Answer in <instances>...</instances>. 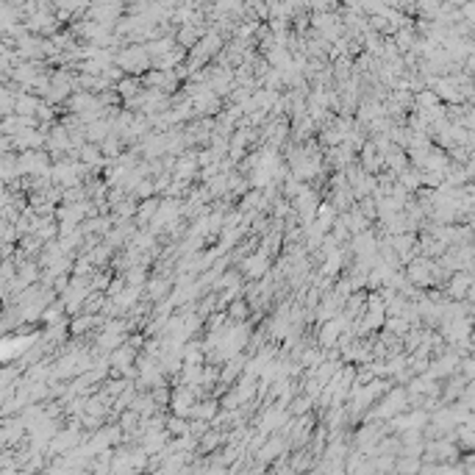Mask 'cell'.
I'll return each mask as SVG.
<instances>
[{
  "label": "cell",
  "mask_w": 475,
  "mask_h": 475,
  "mask_svg": "<svg viewBox=\"0 0 475 475\" xmlns=\"http://www.w3.org/2000/svg\"><path fill=\"white\" fill-rule=\"evenodd\" d=\"M197 36H200V31H195V28H192V25H186V28L181 31V45H183V48H186V45H192V42H195Z\"/></svg>",
  "instance_id": "8"
},
{
  "label": "cell",
  "mask_w": 475,
  "mask_h": 475,
  "mask_svg": "<svg viewBox=\"0 0 475 475\" xmlns=\"http://www.w3.org/2000/svg\"><path fill=\"white\" fill-rule=\"evenodd\" d=\"M189 431H192V425H189L186 419H170V433H175V436H186Z\"/></svg>",
  "instance_id": "5"
},
{
  "label": "cell",
  "mask_w": 475,
  "mask_h": 475,
  "mask_svg": "<svg viewBox=\"0 0 475 475\" xmlns=\"http://www.w3.org/2000/svg\"><path fill=\"white\" fill-rule=\"evenodd\" d=\"M86 325H92V320H89V317H81L78 322H72V334H81Z\"/></svg>",
  "instance_id": "11"
},
{
  "label": "cell",
  "mask_w": 475,
  "mask_h": 475,
  "mask_svg": "<svg viewBox=\"0 0 475 475\" xmlns=\"http://www.w3.org/2000/svg\"><path fill=\"white\" fill-rule=\"evenodd\" d=\"M81 159L89 161V164H98V161H100V150H98V147L86 145V147H81Z\"/></svg>",
  "instance_id": "7"
},
{
  "label": "cell",
  "mask_w": 475,
  "mask_h": 475,
  "mask_svg": "<svg viewBox=\"0 0 475 475\" xmlns=\"http://www.w3.org/2000/svg\"><path fill=\"white\" fill-rule=\"evenodd\" d=\"M147 61H150L147 48H128L117 56V64L122 70H142V67H147Z\"/></svg>",
  "instance_id": "1"
},
{
  "label": "cell",
  "mask_w": 475,
  "mask_h": 475,
  "mask_svg": "<svg viewBox=\"0 0 475 475\" xmlns=\"http://www.w3.org/2000/svg\"><path fill=\"white\" fill-rule=\"evenodd\" d=\"M36 112H39V100L36 98H31V95H20V98H17V114L34 117Z\"/></svg>",
  "instance_id": "3"
},
{
  "label": "cell",
  "mask_w": 475,
  "mask_h": 475,
  "mask_svg": "<svg viewBox=\"0 0 475 475\" xmlns=\"http://www.w3.org/2000/svg\"><path fill=\"white\" fill-rule=\"evenodd\" d=\"M339 331H342V320H334V322H328V325L322 328V334H320V342H322V348H334V345L339 342Z\"/></svg>",
  "instance_id": "2"
},
{
  "label": "cell",
  "mask_w": 475,
  "mask_h": 475,
  "mask_svg": "<svg viewBox=\"0 0 475 475\" xmlns=\"http://www.w3.org/2000/svg\"><path fill=\"white\" fill-rule=\"evenodd\" d=\"M245 314H247V306H245V303H242V300L234 303V308H231V317H245Z\"/></svg>",
  "instance_id": "10"
},
{
  "label": "cell",
  "mask_w": 475,
  "mask_h": 475,
  "mask_svg": "<svg viewBox=\"0 0 475 475\" xmlns=\"http://www.w3.org/2000/svg\"><path fill=\"white\" fill-rule=\"evenodd\" d=\"M159 209V203L156 200H145V206H142V211L136 217H139V223H147V220H150V217H153V211Z\"/></svg>",
  "instance_id": "6"
},
{
  "label": "cell",
  "mask_w": 475,
  "mask_h": 475,
  "mask_svg": "<svg viewBox=\"0 0 475 475\" xmlns=\"http://www.w3.org/2000/svg\"><path fill=\"white\" fill-rule=\"evenodd\" d=\"M189 417H203V419H211L214 417V403H203V406H192V414Z\"/></svg>",
  "instance_id": "4"
},
{
  "label": "cell",
  "mask_w": 475,
  "mask_h": 475,
  "mask_svg": "<svg viewBox=\"0 0 475 475\" xmlns=\"http://www.w3.org/2000/svg\"><path fill=\"white\" fill-rule=\"evenodd\" d=\"M136 81H122V84H119V92H122V95H133V92H136Z\"/></svg>",
  "instance_id": "9"
}]
</instances>
